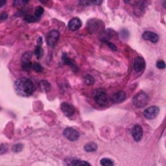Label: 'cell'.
I'll return each instance as SVG.
<instances>
[{"mask_svg": "<svg viewBox=\"0 0 166 166\" xmlns=\"http://www.w3.org/2000/svg\"><path fill=\"white\" fill-rule=\"evenodd\" d=\"M15 91L22 97H29L34 91V85L30 79L26 77H21L15 81Z\"/></svg>", "mask_w": 166, "mask_h": 166, "instance_id": "1", "label": "cell"}, {"mask_svg": "<svg viewBox=\"0 0 166 166\" xmlns=\"http://www.w3.org/2000/svg\"><path fill=\"white\" fill-rule=\"evenodd\" d=\"M149 103V95L145 92H139L133 98V104L136 108H144Z\"/></svg>", "mask_w": 166, "mask_h": 166, "instance_id": "2", "label": "cell"}, {"mask_svg": "<svg viewBox=\"0 0 166 166\" xmlns=\"http://www.w3.org/2000/svg\"><path fill=\"white\" fill-rule=\"evenodd\" d=\"M94 100H95L96 104L99 105L100 107H105L108 105V102H109V98H108V95L103 91V90H97L95 92V95H94Z\"/></svg>", "mask_w": 166, "mask_h": 166, "instance_id": "3", "label": "cell"}, {"mask_svg": "<svg viewBox=\"0 0 166 166\" xmlns=\"http://www.w3.org/2000/svg\"><path fill=\"white\" fill-rule=\"evenodd\" d=\"M59 38V33L57 30H52L47 34V43L50 47H54Z\"/></svg>", "mask_w": 166, "mask_h": 166, "instance_id": "4", "label": "cell"}, {"mask_svg": "<svg viewBox=\"0 0 166 166\" xmlns=\"http://www.w3.org/2000/svg\"><path fill=\"white\" fill-rule=\"evenodd\" d=\"M63 135H64L65 138H67L69 141H77L79 137H80V133L73 128L68 127L63 131Z\"/></svg>", "mask_w": 166, "mask_h": 166, "instance_id": "5", "label": "cell"}, {"mask_svg": "<svg viewBox=\"0 0 166 166\" xmlns=\"http://www.w3.org/2000/svg\"><path fill=\"white\" fill-rule=\"evenodd\" d=\"M159 113V108H157L156 106H153V107H150L147 109H145L144 112V116L148 119H154L157 116Z\"/></svg>", "mask_w": 166, "mask_h": 166, "instance_id": "6", "label": "cell"}, {"mask_svg": "<svg viewBox=\"0 0 166 166\" xmlns=\"http://www.w3.org/2000/svg\"><path fill=\"white\" fill-rule=\"evenodd\" d=\"M60 108L62 110V113H64L66 116L68 117H71L73 116L74 113H75V108L73 106H71L68 103H62L61 106H60Z\"/></svg>", "mask_w": 166, "mask_h": 166, "instance_id": "7", "label": "cell"}, {"mask_svg": "<svg viewBox=\"0 0 166 166\" xmlns=\"http://www.w3.org/2000/svg\"><path fill=\"white\" fill-rule=\"evenodd\" d=\"M146 67V62L145 60L142 58V57H137L134 60V63H133V68L135 72L139 73L141 70H143Z\"/></svg>", "mask_w": 166, "mask_h": 166, "instance_id": "8", "label": "cell"}, {"mask_svg": "<svg viewBox=\"0 0 166 166\" xmlns=\"http://www.w3.org/2000/svg\"><path fill=\"white\" fill-rule=\"evenodd\" d=\"M142 37H143L144 40L150 41L152 43H156L159 39V35L154 33H152V31H145V33H143V34H142Z\"/></svg>", "mask_w": 166, "mask_h": 166, "instance_id": "9", "label": "cell"}, {"mask_svg": "<svg viewBox=\"0 0 166 166\" xmlns=\"http://www.w3.org/2000/svg\"><path fill=\"white\" fill-rule=\"evenodd\" d=\"M131 134H132L133 139L136 142H139V141H141L142 137H143V129H142L140 125H135L132 128Z\"/></svg>", "mask_w": 166, "mask_h": 166, "instance_id": "10", "label": "cell"}, {"mask_svg": "<svg viewBox=\"0 0 166 166\" xmlns=\"http://www.w3.org/2000/svg\"><path fill=\"white\" fill-rule=\"evenodd\" d=\"M82 27V21L79 18H74L68 23V28L72 31H76Z\"/></svg>", "mask_w": 166, "mask_h": 166, "instance_id": "11", "label": "cell"}, {"mask_svg": "<svg viewBox=\"0 0 166 166\" xmlns=\"http://www.w3.org/2000/svg\"><path fill=\"white\" fill-rule=\"evenodd\" d=\"M125 99H126V95H125V93L123 91H118L115 94H113L112 97H111V100H112V102L116 103V104H118V103L123 102Z\"/></svg>", "mask_w": 166, "mask_h": 166, "instance_id": "12", "label": "cell"}, {"mask_svg": "<svg viewBox=\"0 0 166 166\" xmlns=\"http://www.w3.org/2000/svg\"><path fill=\"white\" fill-rule=\"evenodd\" d=\"M62 61H63V63H64L65 65H67V66H69L71 68H72L75 73H77L78 72V67L76 66V64H75V62L74 61H72L71 59H69L68 57H67V55H65V54H63V56H62Z\"/></svg>", "mask_w": 166, "mask_h": 166, "instance_id": "13", "label": "cell"}, {"mask_svg": "<svg viewBox=\"0 0 166 166\" xmlns=\"http://www.w3.org/2000/svg\"><path fill=\"white\" fill-rule=\"evenodd\" d=\"M42 43H43V39H42V37H39V38H38V41H37V46H36L35 51H34V54L37 56V58H41L42 54H43Z\"/></svg>", "mask_w": 166, "mask_h": 166, "instance_id": "14", "label": "cell"}, {"mask_svg": "<svg viewBox=\"0 0 166 166\" xmlns=\"http://www.w3.org/2000/svg\"><path fill=\"white\" fill-rule=\"evenodd\" d=\"M97 149V146L95 143H89V144H86L85 146V152H89V153H92V152H95Z\"/></svg>", "mask_w": 166, "mask_h": 166, "instance_id": "15", "label": "cell"}, {"mask_svg": "<svg viewBox=\"0 0 166 166\" xmlns=\"http://www.w3.org/2000/svg\"><path fill=\"white\" fill-rule=\"evenodd\" d=\"M71 165L72 166H90V164L84 160H78V159H73L71 161Z\"/></svg>", "mask_w": 166, "mask_h": 166, "instance_id": "16", "label": "cell"}, {"mask_svg": "<svg viewBox=\"0 0 166 166\" xmlns=\"http://www.w3.org/2000/svg\"><path fill=\"white\" fill-rule=\"evenodd\" d=\"M40 87H41V90L45 92H48L51 90V84L46 80H43L40 82Z\"/></svg>", "mask_w": 166, "mask_h": 166, "instance_id": "17", "label": "cell"}, {"mask_svg": "<svg viewBox=\"0 0 166 166\" xmlns=\"http://www.w3.org/2000/svg\"><path fill=\"white\" fill-rule=\"evenodd\" d=\"M31 58H32V52H29V51L25 52L21 57V62L22 63H28V62L31 61Z\"/></svg>", "mask_w": 166, "mask_h": 166, "instance_id": "18", "label": "cell"}, {"mask_svg": "<svg viewBox=\"0 0 166 166\" xmlns=\"http://www.w3.org/2000/svg\"><path fill=\"white\" fill-rule=\"evenodd\" d=\"M84 80L86 85H92L94 83V78L90 74H85L84 77Z\"/></svg>", "mask_w": 166, "mask_h": 166, "instance_id": "19", "label": "cell"}, {"mask_svg": "<svg viewBox=\"0 0 166 166\" xmlns=\"http://www.w3.org/2000/svg\"><path fill=\"white\" fill-rule=\"evenodd\" d=\"M43 13H44V9H43V7H41V6H38L36 9H35V14H34V16H35V18H37L38 20L40 19V17L43 15Z\"/></svg>", "mask_w": 166, "mask_h": 166, "instance_id": "20", "label": "cell"}, {"mask_svg": "<svg viewBox=\"0 0 166 166\" xmlns=\"http://www.w3.org/2000/svg\"><path fill=\"white\" fill-rule=\"evenodd\" d=\"M100 164L102 166H114L113 160L110 159V158H103V159H101Z\"/></svg>", "mask_w": 166, "mask_h": 166, "instance_id": "21", "label": "cell"}, {"mask_svg": "<svg viewBox=\"0 0 166 166\" xmlns=\"http://www.w3.org/2000/svg\"><path fill=\"white\" fill-rule=\"evenodd\" d=\"M31 68H32L34 72L37 73H42L43 68L40 64H38V63H34V64H31Z\"/></svg>", "mask_w": 166, "mask_h": 166, "instance_id": "22", "label": "cell"}, {"mask_svg": "<svg viewBox=\"0 0 166 166\" xmlns=\"http://www.w3.org/2000/svg\"><path fill=\"white\" fill-rule=\"evenodd\" d=\"M30 68H31V62L22 63V69L23 70H29Z\"/></svg>", "mask_w": 166, "mask_h": 166, "instance_id": "23", "label": "cell"}, {"mask_svg": "<svg viewBox=\"0 0 166 166\" xmlns=\"http://www.w3.org/2000/svg\"><path fill=\"white\" fill-rule=\"evenodd\" d=\"M25 20L26 22H37V21H39L37 18L34 17V16H26Z\"/></svg>", "mask_w": 166, "mask_h": 166, "instance_id": "24", "label": "cell"}, {"mask_svg": "<svg viewBox=\"0 0 166 166\" xmlns=\"http://www.w3.org/2000/svg\"><path fill=\"white\" fill-rule=\"evenodd\" d=\"M90 3H91L90 0H80V5H81V6H84V7L89 6Z\"/></svg>", "mask_w": 166, "mask_h": 166, "instance_id": "25", "label": "cell"}, {"mask_svg": "<svg viewBox=\"0 0 166 166\" xmlns=\"http://www.w3.org/2000/svg\"><path fill=\"white\" fill-rule=\"evenodd\" d=\"M156 67H157V68L163 69V68H165V63L163 61H159L156 63Z\"/></svg>", "mask_w": 166, "mask_h": 166, "instance_id": "26", "label": "cell"}, {"mask_svg": "<svg viewBox=\"0 0 166 166\" xmlns=\"http://www.w3.org/2000/svg\"><path fill=\"white\" fill-rule=\"evenodd\" d=\"M8 151V148L5 145H1L0 146V154H3Z\"/></svg>", "mask_w": 166, "mask_h": 166, "instance_id": "27", "label": "cell"}, {"mask_svg": "<svg viewBox=\"0 0 166 166\" xmlns=\"http://www.w3.org/2000/svg\"><path fill=\"white\" fill-rule=\"evenodd\" d=\"M22 149V145H16L15 147H14V152H21Z\"/></svg>", "mask_w": 166, "mask_h": 166, "instance_id": "28", "label": "cell"}, {"mask_svg": "<svg viewBox=\"0 0 166 166\" xmlns=\"http://www.w3.org/2000/svg\"><path fill=\"white\" fill-rule=\"evenodd\" d=\"M90 1L95 5H101L102 2H103V0H90Z\"/></svg>", "mask_w": 166, "mask_h": 166, "instance_id": "29", "label": "cell"}, {"mask_svg": "<svg viewBox=\"0 0 166 166\" xmlns=\"http://www.w3.org/2000/svg\"><path fill=\"white\" fill-rule=\"evenodd\" d=\"M107 44H108V46L110 47L111 49H113L114 51H117V47H116V45H114L113 43H111V42H107Z\"/></svg>", "mask_w": 166, "mask_h": 166, "instance_id": "30", "label": "cell"}, {"mask_svg": "<svg viewBox=\"0 0 166 166\" xmlns=\"http://www.w3.org/2000/svg\"><path fill=\"white\" fill-rule=\"evenodd\" d=\"M6 4V0H0V7H3Z\"/></svg>", "mask_w": 166, "mask_h": 166, "instance_id": "31", "label": "cell"}, {"mask_svg": "<svg viewBox=\"0 0 166 166\" xmlns=\"http://www.w3.org/2000/svg\"><path fill=\"white\" fill-rule=\"evenodd\" d=\"M49 1H50V0H40V2L43 3V4H48Z\"/></svg>", "mask_w": 166, "mask_h": 166, "instance_id": "32", "label": "cell"}]
</instances>
